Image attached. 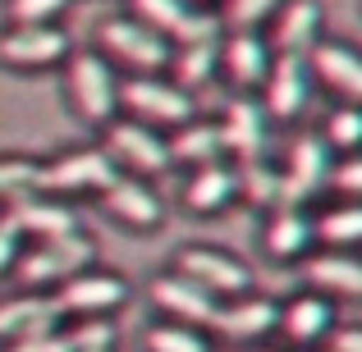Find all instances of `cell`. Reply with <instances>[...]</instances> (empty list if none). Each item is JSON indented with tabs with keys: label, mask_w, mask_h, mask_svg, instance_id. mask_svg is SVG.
Masks as SVG:
<instances>
[{
	"label": "cell",
	"mask_w": 362,
	"mask_h": 352,
	"mask_svg": "<svg viewBox=\"0 0 362 352\" xmlns=\"http://www.w3.org/2000/svg\"><path fill=\"white\" fill-rule=\"evenodd\" d=\"M74 51L69 28L46 23V28H0V69L9 73H46L60 69Z\"/></svg>",
	"instance_id": "8fae6325"
},
{
	"label": "cell",
	"mask_w": 362,
	"mask_h": 352,
	"mask_svg": "<svg viewBox=\"0 0 362 352\" xmlns=\"http://www.w3.org/2000/svg\"><path fill=\"white\" fill-rule=\"evenodd\" d=\"M312 229H317V247H335V252H362V202H339L321 206L312 215Z\"/></svg>",
	"instance_id": "83f0119b"
},
{
	"label": "cell",
	"mask_w": 362,
	"mask_h": 352,
	"mask_svg": "<svg viewBox=\"0 0 362 352\" xmlns=\"http://www.w3.org/2000/svg\"><path fill=\"white\" fill-rule=\"evenodd\" d=\"M262 252L275 265H303L317 252V229H312L308 206H275L262 215Z\"/></svg>",
	"instance_id": "ffe728a7"
},
{
	"label": "cell",
	"mask_w": 362,
	"mask_h": 352,
	"mask_svg": "<svg viewBox=\"0 0 362 352\" xmlns=\"http://www.w3.org/2000/svg\"><path fill=\"white\" fill-rule=\"evenodd\" d=\"M298 270H303V289L321 293L330 302H362V252L317 247Z\"/></svg>",
	"instance_id": "44dd1931"
},
{
	"label": "cell",
	"mask_w": 362,
	"mask_h": 352,
	"mask_svg": "<svg viewBox=\"0 0 362 352\" xmlns=\"http://www.w3.org/2000/svg\"><path fill=\"white\" fill-rule=\"evenodd\" d=\"M119 115L142 119L160 133H175L188 119H197V97L184 92L170 73H129L119 83Z\"/></svg>",
	"instance_id": "3957f363"
},
{
	"label": "cell",
	"mask_w": 362,
	"mask_h": 352,
	"mask_svg": "<svg viewBox=\"0 0 362 352\" xmlns=\"http://www.w3.org/2000/svg\"><path fill=\"white\" fill-rule=\"evenodd\" d=\"M74 0H5V23L9 28H46V23H60L64 9Z\"/></svg>",
	"instance_id": "e575fe53"
},
{
	"label": "cell",
	"mask_w": 362,
	"mask_h": 352,
	"mask_svg": "<svg viewBox=\"0 0 362 352\" xmlns=\"http://www.w3.org/2000/svg\"><path fill=\"white\" fill-rule=\"evenodd\" d=\"M188 5H197V9H211V5H225V0H188ZM216 14V9H211Z\"/></svg>",
	"instance_id": "60d3db41"
},
{
	"label": "cell",
	"mask_w": 362,
	"mask_h": 352,
	"mask_svg": "<svg viewBox=\"0 0 362 352\" xmlns=\"http://www.w3.org/2000/svg\"><path fill=\"white\" fill-rule=\"evenodd\" d=\"M312 352H326V348H312Z\"/></svg>",
	"instance_id": "b9f144b4"
},
{
	"label": "cell",
	"mask_w": 362,
	"mask_h": 352,
	"mask_svg": "<svg viewBox=\"0 0 362 352\" xmlns=\"http://www.w3.org/2000/svg\"><path fill=\"white\" fill-rule=\"evenodd\" d=\"M330 193L349 197V202H362V151H358V156H335Z\"/></svg>",
	"instance_id": "d590c367"
},
{
	"label": "cell",
	"mask_w": 362,
	"mask_h": 352,
	"mask_svg": "<svg viewBox=\"0 0 362 352\" xmlns=\"http://www.w3.org/2000/svg\"><path fill=\"white\" fill-rule=\"evenodd\" d=\"M308 69L317 92H330L344 106H362V51L335 37H321L308 51Z\"/></svg>",
	"instance_id": "ac0fdd59"
},
{
	"label": "cell",
	"mask_w": 362,
	"mask_h": 352,
	"mask_svg": "<svg viewBox=\"0 0 362 352\" xmlns=\"http://www.w3.org/2000/svg\"><path fill=\"white\" fill-rule=\"evenodd\" d=\"M0 352H64V339H60V325L55 329H42V334H28V339H14Z\"/></svg>",
	"instance_id": "74e56055"
},
{
	"label": "cell",
	"mask_w": 362,
	"mask_h": 352,
	"mask_svg": "<svg viewBox=\"0 0 362 352\" xmlns=\"http://www.w3.org/2000/svg\"><path fill=\"white\" fill-rule=\"evenodd\" d=\"M326 352H362V325H339L326 339Z\"/></svg>",
	"instance_id": "f35d334b"
},
{
	"label": "cell",
	"mask_w": 362,
	"mask_h": 352,
	"mask_svg": "<svg viewBox=\"0 0 362 352\" xmlns=\"http://www.w3.org/2000/svg\"><path fill=\"white\" fill-rule=\"evenodd\" d=\"M339 329V311L330 298L312 289H298L289 302H280V339L284 348L293 352H312V348H326V339Z\"/></svg>",
	"instance_id": "e0dca14e"
},
{
	"label": "cell",
	"mask_w": 362,
	"mask_h": 352,
	"mask_svg": "<svg viewBox=\"0 0 362 352\" xmlns=\"http://www.w3.org/2000/svg\"><path fill=\"white\" fill-rule=\"evenodd\" d=\"M64 352H115V320H60Z\"/></svg>",
	"instance_id": "d6a6232c"
},
{
	"label": "cell",
	"mask_w": 362,
	"mask_h": 352,
	"mask_svg": "<svg viewBox=\"0 0 362 352\" xmlns=\"http://www.w3.org/2000/svg\"><path fill=\"white\" fill-rule=\"evenodd\" d=\"M101 147L115 160L119 174H133V178H156L165 169H175L170 165V138L142 119H129V115L110 119L101 128Z\"/></svg>",
	"instance_id": "ba28073f"
},
{
	"label": "cell",
	"mask_w": 362,
	"mask_h": 352,
	"mask_svg": "<svg viewBox=\"0 0 362 352\" xmlns=\"http://www.w3.org/2000/svg\"><path fill=\"white\" fill-rule=\"evenodd\" d=\"M321 142H326L335 156H358L362 151V106H344V101H335V106L326 110V119H321Z\"/></svg>",
	"instance_id": "1f68e13d"
},
{
	"label": "cell",
	"mask_w": 362,
	"mask_h": 352,
	"mask_svg": "<svg viewBox=\"0 0 362 352\" xmlns=\"http://www.w3.org/2000/svg\"><path fill=\"white\" fill-rule=\"evenodd\" d=\"M179 202L193 215H225L239 206V165L234 160H216V165H197L184 174Z\"/></svg>",
	"instance_id": "603a6c76"
},
{
	"label": "cell",
	"mask_w": 362,
	"mask_h": 352,
	"mask_svg": "<svg viewBox=\"0 0 362 352\" xmlns=\"http://www.w3.org/2000/svg\"><path fill=\"white\" fill-rule=\"evenodd\" d=\"M23 233L14 229V220H9L5 211H0V279L5 274H14V265H18V256H23Z\"/></svg>",
	"instance_id": "8d00e7d4"
},
{
	"label": "cell",
	"mask_w": 362,
	"mask_h": 352,
	"mask_svg": "<svg viewBox=\"0 0 362 352\" xmlns=\"http://www.w3.org/2000/svg\"><path fill=\"white\" fill-rule=\"evenodd\" d=\"M170 270H179L184 279H193L202 293H211L216 302H234L243 293H252V265H243L234 252L211 243H188L170 256Z\"/></svg>",
	"instance_id": "8992f818"
},
{
	"label": "cell",
	"mask_w": 362,
	"mask_h": 352,
	"mask_svg": "<svg viewBox=\"0 0 362 352\" xmlns=\"http://www.w3.org/2000/svg\"><path fill=\"white\" fill-rule=\"evenodd\" d=\"M142 352H216V339L197 325H179V320H156L142 334Z\"/></svg>",
	"instance_id": "4dcf8cb0"
},
{
	"label": "cell",
	"mask_w": 362,
	"mask_h": 352,
	"mask_svg": "<svg viewBox=\"0 0 362 352\" xmlns=\"http://www.w3.org/2000/svg\"><path fill=\"white\" fill-rule=\"evenodd\" d=\"M216 352H289V348H275V344H216Z\"/></svg>",
	"instance_id": "ab89813d"
},
{
	"label": "cell",
	"mask_w": 362,
	"mask_h": 352,
	"mask_svg": "<svg viewBox=\"0 0 362 352\" xmlns=\"http://www.w3.org/2000/svg\"><path fill=\"white\" fill-rule=\"evenodd\" d=\"M119 178L115 160L106 156V147H74L60 156L42 160V193L64 197V202H78V197H101L110 183Z\"/></svg>",
	"instance_id": "52a82bcc"
},
{
	"label": "cell",
	"mask_w": 362,
	"mask_h": 352,
	"mask_svg": "<svg viewBox=\"0 0 362 352\" xmlns=\"http://www.w3.org/2000/svg\"><path fill=\"white\" fill-rule=\"evenodd\" d=\"M147 302L156 311V320H179V325H197L211 334V320L221 302L211 293H202L193 279H184L179 270H160L147 279Z\"/></svg>",
	"instance_id": "9a60e30c"
},
{
	"label": "cell",
	"mask_w": 362,
	"mask_h": 352,
	"mask_svg": "<svg viewBox=\"0 0 362 352\" xmlns=\"http://www.w3.org/2000/svg\"><path fill=\"white\" fill-rule=\"evenodd\" d=\"M275 64L266 32H221V78L230 97H257Z\"/></svg>",
	"instance_id": "2e32d148"
},
{
	"label": "cell",
	"mask_w": 362,
	"mask_h": 352,
	"mask_svg": "<svg viewBox=\"0 0 362 352\" xmlns=\"http://www.w3.org/2000/svg\"><path fill=\"white\" fill-rule=\"evenodd\" d=\"M257 101H262L266 119H271L275 128H303L312 101H317V83H312L308 60H298V55H275Z\"/></svg>",
	"instance_id": "9c48e42d"
},
{
	"label": "cell",
	"mask_w": 362,
	"mask_h": 352,
	"mask_svg": "<svg viewBox=\"0 0 362 352\" xmlns=\"http://www.w3.org/2000/svg\"><path fill=\"white\" fill-rule=\"evenodd\" d=\"M51 298L60 307V320H115V311L133 302V284L110 265H88L64 279Z\"/></svg>",
	"instance_id": "5b68a950"
},
{
	"label": "cell",
	"mask_w": 362,
	"mask_h": 352,
	"mask_svg": "<svg viewBox=\"0 0 362 352\" xmlns=\"http://www.w3.org/2000/svg\"><path fill=\"white\" fill-rule=\"evenodd\" d=\"M97 51L115 69H129V73H165L170 69V46L151 28H142L133 14H115L97 28Z\"/></svg>",
	"instance_id": "30bf717a"
},
{
	"label": "cell",
	"mask_w": 362,
	"mask_h": 352,
	"mask_svg": "<svg viewBox=\"0 0 362 352\" xmlns=\"http://www.w3.org/2000/svg\"><path fill=\"white\" fill-rule=\"evenodd\" d=\"M42 193V160L33 156H0V211L28 202V197Z\"/></svg>",
	"instance_id": "f546056e"
},
{
	"label": "cell",
	"mask_w": 362,
	"mask_h": 352,
	"mask_svg": "<svg viewBox=\"0 0 362 352\" xmlns=\"http://www.w3.org/2000/svg\"><path fill=\"white\" fill-rule=\"evenodd\" d=\"M64 69V97H69L74 115L92 128H106L110 119H119V69L97 51V46H83L69 51Z\"/></svg>",
	"instance_id": "6da1fadb"
},
{
	"label": "cell",
	"mask_w": 362,
	"mask_h": 352,
	"mask_svg": "<svg viewBox=\"0 0 362 352\" xmlns=\"http://www.w3.org/2000/svg\"><path fill=\"white\" fill-rule=\"evenodd\" d=\"M129 14L138 18L142 28H151L170 51L225 32L211 9H197V5H188V0H129Z\"/></svg>",
	"instance_id": "4fadbf2b"
},
{
	"label": "cell",
	"mask_w": 362,
	"mask_h": 352,
	"mask_svg": "<svg viewBox=\"0 0 362 352\" xmlns=\"http://www.w3.org/2000/svg\"><path fill=\"white\" fill-rule=\"evenodd\" d=\"M275 169H280V183H284V202L308 206L330 188L335 151L321 142L317 128H293L289 138H284V147L275 151Z\"/></svg>",
	"instance_id": "277c9868"
},
{
	"label": "cell",
	"mask_w": 362,
	"mask_h": 352,
	"mask_svg": "<svg viewBox=\"0 0 362 352\" xmlns=\"http://www.w3.org/2000/svg\"><path fill=\"white\" fill-rule=\"evenodd\" d=\"M262 32H266V42H271L275 55H298V60H308V51L326 37V9H321V0H284Z\"/></svg>",
	"instance_id": "7402d4cb"
},
{
	"label": "cell",
	"mask_w": 362,
	"mask_h": 352,
	"mask_svg": "<svg viewBox=\"0 0 362 352\" xmlns=\"http://www.w3.org/2000/svg\"><path fill=\"white\" fill-rule=\"evenodd\" d=\"M280 334V298L266 293H243L234 302H221L211 320V339L216 344H266Z\"/></svg>",
	"instance_id": "5bb4252c"
},
{
	"label": "cell",
	"mask_w": 362,
	"mask_h": 352,
	"mask_svg": "<svg viewBox=\"0 0 362 352\" xmlns=\"http://www.w3.org/2000/svg\"><path fill=\"white\" fill-rule=\"evenodd\" d=\"M88 265H97V238L83 229V233H69V238L28 243L18 265H14V279L23 293H55L64 279H74Z\"/></svg>",
	"instance_id": "7a4b0ae2"
},
{
	"label": "cell",
	"mask_w": 362,
	"mask_h": 352,
	"mask_svg": "<svg viewBox=\"0 0 362 352\" xmlns=\"http://www.w3.org/2000/svg\"><path fill=\"white\" fill-rule=\"evenodd\" d=\"M9 220L14 229L23 233V243H46V238H69V233H83V215L74 202L64 197H51V193H37L28 202L9 206Z\"/></svg>",
	"instance_id": "cb8c5ba5"
},
{
	"label": "cell",
	"mask_w": 362,
	"mask_h": 352,
	"mask_svg": "<svg viewBox=\"0 0 362 352\" xmlns=\"http://www.w3.org/2000/svg\"><path fill=\"white\" fill-rule=\"evenodd\" d=\"M97 202L106 206V215L129 233H156L160 224H165V202H160V193L151 188V178L119 174Z\"/></svg>",
	"instance_id": "d6986e66"
},
{
	"label": "cell",
	"mask_w": 362,
	"mask_h": 352,
	"mask_svg": "<svg viewBox=\"0 0 362 352\" xmlns=\"http://www.w3.org/2000/svg\"><path fill=\"white\" fill-rule=\"evenodd\" d=\"M170 138V165H184V169H197V165H216L225 160V142H221V128L216 119H188L184 128L165 133Z\"/></svg>",
	"instance_id": "4316f807"
},
{
	"label": "cell",
	"mask_w": 362,
	"mask_h": 352,
	"mask_svg": "<svg viewBox=\"0 0 362 352\" xmlns=\"http://www.w3.org/2000/svg\"><path fill=\"white\" fill-rule=\"evenodd\" d=\"M239 202H252L257 211H275V206H289L284 202V183H280V169L271 160H247L239 165Z\"/></svg>",
	"instance_id": "f1b7e54d"
},
{
	"label": "cell",
	"mask_w": 362,
	"mask_h": 352,
	"mask_svg": "<svg viewBox=\"0 0 362 352\" xmlns=\"http://www.w3.org/2000/svg\"><path fill=\"white\" fill-rule=\"evenodd\" d=\"M216 128H221V142H225V160H234V165L275 156V123L266 119L257 97H230L221 106Z\"/></svg>",
	"instance_id": "7c38bea8"
},
{
	"label": "cell",
	"mask_w": 362,
	"mask_h": 352,
	"mask_svg": "<svg viewBox=\"0 0 362 352\" xmlns=\"http://www.w3.org/2000/svg\"><path fill=\"white\" fill-rule=\"evenodd\" d=\"M170 78L179 83L184 92H202L221 78V37H206V42H188V46H175L170 51Z\"/></svg>",
	"instance_id": "484cf974"
},
{
	"label": "cell",
	"mask_w": 362,
	"mask_h": 352,
	"mask_svg": "<svg viewBox=\"0 0 362 352\" xmlns=\"http://www.w3.org/2000/svg\"><path fill=\"white\" fill-rule=\"evenodd\" d=\"M55 325H60V307H55L51 293H14V298H0V348L14 344V339L55 329Z\"/></svg>",
	"instance_id": "d4e9b609"
},
{
	"label": "cell",
	"mask_w": 362,
	"mask_h": 352,
	"mask_svg": "<svg viewBox=\"0 0 362 352\" xmlns=\"http://www.w3.org/2000/svg\"><path fill=\"white\" fill-rule=\"evenodd\" d=\"M280 5L284 0H225L216 18H221L225 32H262V28L275 18Z\"/></svg>",
	"instance_id": "836d02e7"
}]
</instances>
